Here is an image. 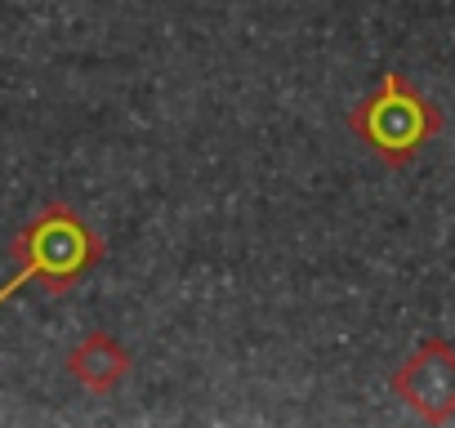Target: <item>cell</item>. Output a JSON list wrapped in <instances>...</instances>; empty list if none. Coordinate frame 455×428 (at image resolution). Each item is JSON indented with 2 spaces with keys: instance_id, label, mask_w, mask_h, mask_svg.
<instances>
[{
  "instance_id": "cell-1",
  "label": "cell",
  "mask_w": 455,
  "mask_h": 428,
  "mask_svg": "<svg viewBox=\"0 0 455 428\" xmlns=\"http://www.w3.org/2000/svg\"><path fill=\"white\" fill-rule=\"evenodd\" d=\"M103 255H108L103 237L90 228V219L76 205H68V201L41 205L10 246V259L19 268L0 286V308L10 299H19L28 286H45L50 295H68L76 281H85L103 264Z\"/></svg>"
},
{
  "instance_id": "cell-2",
  "label": "cell",
  "mask_w": 455,
  "mask_h": 428,
  "mask_svg": "<svg viewBox=\"0 0 455 428\" xmlns=\"http://www.w3.org/2000/svg\"><path fill=\"white\" fill-rule=\"evenodd\" d=\"M442 125H446L442 107L402 72H384L375 90L357 99V107L348 112V130L388 170H406L428 147V139L442 134Z\"/></svg>"
},
{
  "instance_id": "cell-3",
  "label": "cell",
  "mask_w": 455,
  "mask_h": 428,
  "mask_svg": "<svg viewBox=\"0 0 455 428\" xmlns=\"http://www.w3.org/2000/svg\"><path fill=\"white\" fill-rule=\"evenodd\" d=\"M388 388L424 424L455 419V344L451 339H424V344H415L406 353V361L393 370Z\"/></svg>"
},
{
  "instance_id": "cell-4",
  "label": "cell",
  "mask_w": 455,
  "mask_h": 428,
  "mask_svg": "<svg viewBox=\"0 0 455 428\" xmlns=\"http://www.w3.org/2000/svg\"><path fill=\"white\" fill-rule=\"evenodd\" d=\"M130 370H134V357L112 330H90L68 353V375L85 392H112V388H121L130 379Z\"/></svg>"
}]
</instances>
